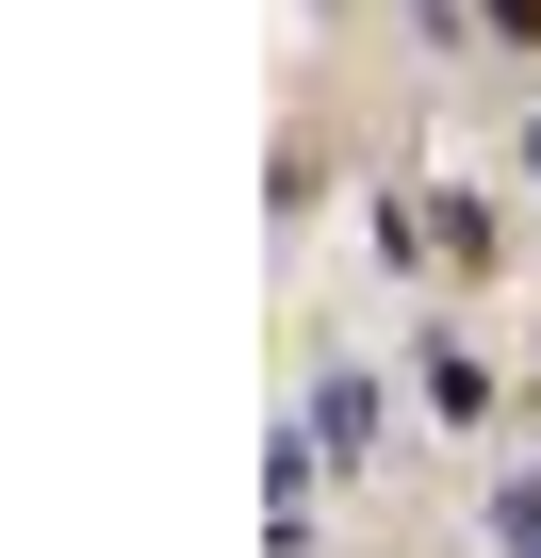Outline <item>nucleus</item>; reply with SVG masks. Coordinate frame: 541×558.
<instances>
[{"mask_svg": "<svg viewBox=\"0 0 541 558\" xmlns=\"http://www.w3.org/2000/svg\"><path fill=\"white\" fill-rule=\"evenodd\" d=\"M296 427H312V444H329V460H378V444H394V395H378V362H329V378H312V411H296Z\"/></svg>", "mask_w": 541, "mask_h": 558, "instance_id": "1", "label": "nucleus"}, {"mask_svg": "<svg viewBox=\"0 0 541 558\" xmlns=\"http://www.w3.org/2000/svg\"><path fill=\"white\" fill-rule=\"evenodd\" d=\"M427 411H443V427H492V362H476L459 329H427Z\"/></svg>", "mask_w": 541, "mask_h": 558, "instance_id": "2", "label": "nucleus"}, {"mask_svg": "<svg viewBox=\"0 0 541 558\" xmlns=\"http://www.w3.org/2000/svg\"><path fill=\"white\" fill-rule=\"evenodd\" d=\"M492 17H508V34H541V0H492Z\"/></svg>", "mask_w": 541, "mask_h": 558, "instance_id": "3", "label": "nucleus"}, {"mask_svg": "<svg viewBox=\"0 0 541 558\" xmlns=\"http://www.w3.org/2000/svg\"><path fill=\"white\" fill-rule=\"evenodd\" d=\"M525 181H541V116H525Z\"/></svg>", "mask_w": 541, "mask_h": 558, "instance_id": "4", "label": "nucleus"}]
</instances>
